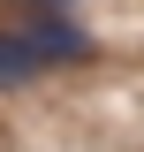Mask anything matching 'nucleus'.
<instances>
[{
  "label": "nucleus",
  "instance_id": "f257e3e1",
  "mask_svg": "<svg viewBox=\"0 0 144 152\" xmlns=\"http://www.w3.org/2000/svg\"><path fill=\"white\" fill-rule=\"evenodd\" d=\"M23 46L38 53V69H53V61H84L91 38L68 23V8H31V23H23Z\"/></svg>",
  "mask_w": 144,
  "mask_h": 152
},
{
  "label": "nucleus",
  "instance_id": "f03ea898",
  "mask_svg": "<svg viewBox=\"0 0 144 152\" xmlns=\"http://www.w3.org/2000/svg\"><path fill=\"white\" fill-rule=\"evenodd\" d=\"M31 76H46V69H38V53L23 46V31H0V91H15Z\"/></svg>",
  "mask_w": 144,
  "mask_h": 152
},
{
  "label": "nucleus",
  "instance_id": "7ed1b4c3",
  "mask_svg": "<svg viewBox=\"0 0 144 152\" xmlns=\"http://www.w3.org/2000/svg\"><path fill=\"white\" fill-rule=\"evenodd\" d=\"M31 8H68V0H31Z\"/></svg>",
  "mask_w": 144,
  "mask_h": 152
}]
</instances>
